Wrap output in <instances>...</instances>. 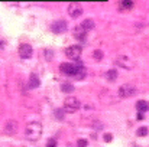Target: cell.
<instances>
[{"mask_svg":"<svg viewBox=\"0 0 149 147\" xmlns=\"http://www.w3.org/2000/svg\"><path fill=\"white\" fill-rule=\"evenodd\" d=\"M42 131H44L42 124H39V123H29L26 126V128H25V136H26L28 140L36 141L38 139H41Z\"/></svg>","mask_w":149,"mask_h":147,"instance_id":"obj_1","label":"cell"},{"mask_svg":"<svg viewBox=\"0 0 149 147\" xmlns=\"http://www.w3.org/2000/svg\"><path fill=\"white\" fill-rule=\"evenodd\" d=\"M80 108V99L75 97H67L64 101V111L67 112H75Z\"/></svg>","mask_w":149,"mask_h":147,"instance_id":"obj_2","label":"cell"},{"mask_svg":"<svg viewBox=\"0 0 149 147\" xmlns=\"http://www.w3.org/2000/svg\"><path fill=\"white\" fill-rule=\"evenodd\" d=\"M116 63H117L120 68H123V69H132V68L135 66V61H133L132 58L126 56V55H119V56L116 58Z\"/></svg>","mask_w":149,"mask_h":147,"instance_id":"obj_3","label":"cell"},{"mask_svg":"<svg viewBox=\"0 0 149 147\" xmlns=\"http://www.w3.org/2000/svg\"><path fill=\"white\" fill-rule=\"evenodd\" d=\"M135 94H136V88L132 84H123L119 88V97L122 98H129L132 95H135Z\"/></svg>","mask_w":149,"mask_h":147,"instance_id":"obj_4","label":"cell"},{"mask_svg":"<svg viewBox=\"0 0 149 147\" xmlns=\"http://www.w3.org/2000/svg\"><path fill=\"white\" fill-rule=\"evenodd\" d=\"M81 52H83V49L80 45H72V46H68L65 49V55L70 59H78L81 56Z\"/></svg>","mask_w":149,"mask_h":147,"instance_id":"obj_5","label":"cell"},{"mask_svg":"<svg viewBox=\"0 0 149 147\" xmlns=\"http://www.w3.org/2000/svg\"><path fill=\"white\" fill-rule=\"evenodd\" d=\"M68 14H70V17H72V19L80 17V16L83 14V7H81V4H80V3H71V4L68 6Z\"/></svg>","mask_w":149,"mask_h":147,"instance_id":"obj_6","label":"cell"},{"mask_svg":"<svg viewBox=\"0 0 149 147\" xmlns=\"http://www.w3.org/2000/svg\"><path fill=\"white\" fill-rule=\"evenodd\" d=\"M19 56L20 58H23V59H29L31 56H32V46L29 45V43H22L20 46H19Z\"/></svg>","mask_w":149,"mask_h":147,"instance_id":"obj_7","label":"cell"},{"mask_svg":"<svg viewBox=\"0 0 149 147\" xmlns=\"http://www.w3.org/2000/svg\"><path fill=\"white\" fill-rule=\"evenodd\" d=\"M59 71L62 74H67V75H75L77 72V65H72V63H68V62H62L59 65Z\"/></svg>","mask_w":149,"mask_h":147,"instance_id":"obj_8","label":"cell"},{"mask_svg":"<svg viewBox=\"0 0 149 147\" xmlns=\"http://www.w3.org/2000/svg\"><path fill=\"white\" fill-rule=\"evenodd\" d=\"M17 130V123L15 120H9L6 124H4V133L7 134H15Z\"/></svg>","mask_w":149,"mask_h":147,"instance_id":"obj_9","label":"cell"},{"mask_svg":"<svg viewBox=\"0 0 149 147\" xmlns=\"http://www.w3.org/2000/svg\"><path fill=\"white\" fill-rule=\"evenodd\" d=\"M52 30H54L55 33H64V32L67 30V23H65L64 20H58V22H55V23L52 25Z\"/></svg>","mask_w":149,"mask_h":147,"instance_id":"obj_10","label":"cell"},{"mask_svg":"<svg viewBox=\"0 0 149 147\" xmlns=\"http://www.w3.org/2000/svg\"><path fill=\"white\" fill-rule=\"evenodd\" d=\"M74 36L80 41H84L86 39V30L81 28V26H75L74 28Z\"/></svg>","mask_w":149,"mask_h":147,"instance_id":"obj_11","label":"cell"},{"mask_svg":"<svg viewBox=\"0 0 149 147\" xmlns=\"http://www.w3.org/2000/svg\"><path fill=\"white\" fill-rule=\"evenodd\" d=\"M39 78H38V75L36 74H31V77H29V88H38L39 87Z\"/></svg>","mask_w":149,"mask_h":147,"instance_id":"obj_12","label":"cell"},{"mask_svg":"<svg viewBox=\"0 0 149 147\" xmlns=\"http://www.w3.org/2000/svg\"><path fill=\"white\" fill-rule=\"evenodd\" d=\"M136 108H138V111L139 112H146L149 110V102H146V101H143V99H141V101H138V104H136Z\"/></svg>","mask_w":149,"mask_h":147,"instance_id":"obj_13","label":"cell"},{"mask_svg":"<svg viewBox=\"0 0 149 147\" xmlns=\"http://www.w3.org/2000/svg\"><path fill=\"white\" fill-rule=\"evenodd\" d=\"M80 26H81L86 32H87V30H91V29L94 28V20H93V19H86V20H83V23H81Z\"/></svg>","mask_w":149,"mask_h":147,"instance_id":"obj_14","label":"cell"},{"mask_svg":"<svg viewBox=\"0 0 149 147\" xmlns=\"http://www.w3.org/2000/svg\"><path fill=\"white\" fill-rule=\"evenodd\" d=\"M106 79L110 81V82L116 81V79H117V71H116V69H109V71L106 72Z\"/></svg>","mask_w":149,"mask_h":147,"instance_id":"obj_15","label":"cell"},{"mask_svg":"<svg viewBox=\"0 0 149 147\" xmlns=\"http://www.w3.org/2000/svg\"><path fill=\"white\" fill-rule=\"evenodd\" d=\"M61 91H62V92H67V94L74 92V85H72V84H70V82H65V84H62V85H61Z\"/></svg>","mask_w":149,"mask_h":147,"instance_id":"obj_16","label":"cell"},{"mask_svg":"<svg viewBox=\"0 0 149 147\" xmlns=\"http://www.w3.org/2000/svg\"><path fill=\"white\" fill-rule=\"evenodd\" d=\"M41 55H44L47 61H51V59L54 58V53L51 52L49 49H45V50H42V52H41Z\"/></svg>","mask_w":149,"mask_h":147,"instance_id":"obj_17","label":"cell"},{"mask_svg":"<svg viewBox=\"0 0 149 147\" xmlns=\"http://www.w3.org/2000/svg\"><path fill=\"white\" fill-rule=\"evenodd\" d=\"M93 58H94L96 61H101V59H103V50L96 49V50L93 52Z\"/></svg>","mask_w":149,"mask_h":147,"instance_id":"obj_18","label":"cell"},{"mask_svg":"<svg viewBox=\"0 0 149 147\" xmlns=\"http://www.w3.org/2000/svg\"><path fill=\"white\" fill-rule=\"evenodd\" d=\"M120 6H122L123 9H132V7H133V1H127V0H126V1H122Z\"/></svg>","mask_w":149,"mask_h":147,"instance_id":"obj_19","label":"cell"},{"mask_svg":"<svg viewBox=\"0 0 149 147\" xmlns=\"http://www.w3.org/2000/svg\"><path fill=\"white\" fill-rule=\"evenodd\" d=\"M136 134H138V136H146V134H148V128H146V127H139L138 131H136Z\"/></svg>","mask_w":149,"mask_h":147,"instance_id":"obj_20","label":"cell"},{"mask_svg":"<svg viewBox=\"0 0 149 147\" xmlns=\"http://www.w3.org/2000/svg\"><path fill=\"white\" fill-rule=\"evenodd\" d=\"M87 144H88V141H87L86 139H78V140H77V146L78 147H86Z\"/></svg>","mask_w":149,"mask_h":147,"instance_id":"obj_21","label":"cell"},{"mask_svg":"<svg viewBox=\"0 0 149 147\" xmlns=\"http://www.w3.org/2000/svg\"><path fill=\"white\" fill-rule=\"evenodd\" d=\"M56 146H58L56 139H49V140H48V143H47V147H56Z\"/></svg>","mask_w":149,"mask_h":147,"instance_id":"obj_22","label":"cell"},{"mask_svg":"<svg viewBox=\"0 0 149 147\" xmlns=\"http://www.w3.org/2000/svg\"><path fill=\"white\" fill-rule=\"evenodd\" d=\"M104 141H107V143H110L111 140H113V134H110V133H107V134H104Z\"/></svg>","mask_w":149,"mask_h":147,"instance_id":"obj_23","label":"cell"},{"mask_svg":"<svg viewBox=\"0 0 149 147\" xmlns=\"http://www.w3.org/2000/svg\"><path fill=\"white\" fill-rule=\"evenodd\" d=\"M56 117L58 118H62V111H56Z\"/></svg>","mask_w":149,"mask_h":147,"instance_id":"obj_24","label":"cell"},{"mask_svg":"<svg viewBox=\"0 0 149 147\" xmlns=\"http://www.w3.org/2000/svg\"><path fill=\"white\" fill-rule=\"evenodd\" d=\"M138 120H143V114H142V112L138 114Z\"/></svg>","mask_w":149,"mask_h":147,"instance_id":"obj_25","label":"cell"}]
</instances>
